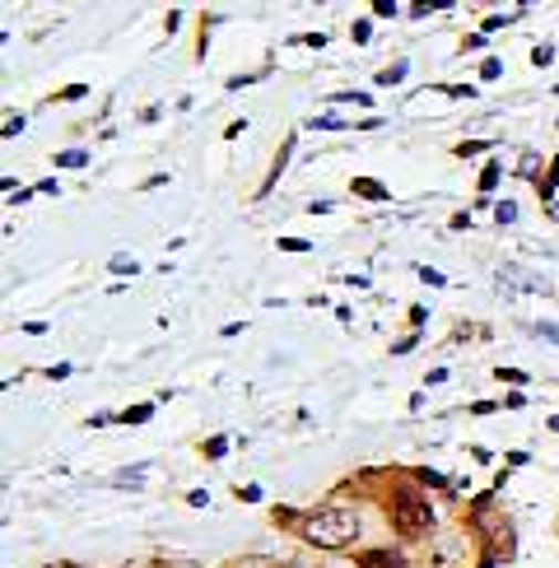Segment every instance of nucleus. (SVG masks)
Instances as JSON below:
<instances>
[{
  "label": "nucleus",
  "instance_id": "obj_2",
  "mask_svg": "<svg viewBox=\"0 0 559 568\" xmlns=\"http://www.w3.org/2000/svg\"><path fill=\"white\" fill-rule=\"evenodd\" d=\"M392 521L401 527V536H424L429 531V504H420V498H411V494H401L396 504H392Z\"/></svg>",
  "mask_w": 559,
  "mask_h": 568
},
{
  "label": "nucleus",
  "instance_id": "obj_1",
  "mask_svg": "<svg viewBox=\"0 0 559 568\" xmlns=\"http://www.w3.org/2000/svg\"><path fill=\"white\" fill-rule=\"evenodd\" d=\"M303 536H308V545H318V550H341V545L360 536V517L350 508H318L303 521Z\"/></svg>",
  "mask_w": 559,
  "mask_h": 568
},
{
  "label": "nucleus",
  "instance_id": "obj_5",
  "mask_svg": "<svg viewBox=\"0 0 559 568\" xmlns=\"http://www.w3.org/2000/svg\"><path fill=\"white\" fill-rule=\"evenodd\" d=\"M24 131V117H6V135H19Z\"/></svg>",
  "mask_w": 559,
  "mask_h": 568
},
{
  "label": "nucleus",
  "instance_id": "obj_6",
  "mask_svg": "<svg viewBox=\"0 0 559 568\" xmlns=\"http://www.w3.org/2000/svg\"><path fill=\"white\" fill-rule=\"evenodd\" d=\"M541 335H550V340H555V345H559V327H541Z\"/></svg>",
  "mask_w": 559,
  "mask_h": 568
},
{
  "label": "nucleus",
  "instance_id": "obj_3",
  "mask_svg": "<svg viewBox=\"0 0 559 568\" xmlns=\"http://www.w3.org/2000/svg\"><path fill=\"white\" fill-rule=\"evenodd\" d=\"M112 270H117V276H136V261H126V257H117V261H112Z\"/></svg>",
  "mask_w": 559,
  "mask_h": 568
},
{
  "label": "nucleus",
  "instance_id": "obj_4",
  "mask_svg": "<svg viewBox=\"0 0 559 568\" xmlns=\"http://www.w3.org/2000/svg\"><path fill=\"white\" fill-rule=\"evenodd\" d=\"M149 415V405H136V411H126V424H141Z\"/></svg>",
  "mask_w": 559,
  "mask_h": 568
}]
</instances>
